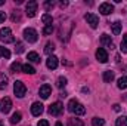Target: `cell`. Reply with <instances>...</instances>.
<instances>
[{"label":"cell","instance_id":"obj_19","mask_svg":"<svg viewBox=\"0 0 127 126\" xmlns=\"http://www.w3.org/2000/svg\"><path fill=\"white\" fill-rule=\"evenodd\" d=\"M22 71L27 73V74H34V73H35V68H34L32 65H30V64H24V65H22Z\"/></svg>","mask_w":127,"mask_h":126},{"label":"cell","instance_id":"obj_22","mask_svg":"<svg viewBox=\"0 0 127 126\" xmlns=\"http://www.w3.org/2000/svg\"><path fill=\"white\" fill-rule=\"evenodd\" d=\"M41 21H43V24H46V25H52V16L49 15V13H44L43 16H41Z\"/></svg>","mask_w":127,"mask_h":126},{"label":"cell","instance_id":"obj_35","mask_svg":"<svg viewBox=\"0 0 127 126\" xmlns=\"http://www.w3.org/2000/svg\"><path fill=\"white\" fill-rule=\"evenodd\" d=\"M4 19H6V13H4V12H0V24H1Z\"/></svg>","mask_w":127,"mask_h":126},{"label":"cell","instance_id":"obj_39","mask_svg":"<svg viewBox=\"0 0 127 126\" xmlns=\"http://www.w3.org/2000/svg\"><path fill=\"white\" fill-rule=\"evenodd\" d=\"M3 3H4V1H3V0H0V6H1V4H3Z\"/></svg>","mask_w":127,"mask_h":126},{"label":"cell","instance_id":"obj_33","mask_svg":"<svg viewBox=\"0 0 127 126\" xmlns=\"http://www.w3.org/2000/svg\"><path fill=\"white\" fill-rule=\"evenodd\" d=\"M53 6H55L53 1H50V0H49V1H44V7H46V9H52Z\"/></svg>","mask_w":127,"mask_h":126},{"label":"cell","instance_id":"obj_13","mask_svg":"<svg viewBox=\"0 0 127 126\" xmlns=\"http://www.w3.org/2000/svg\"><path fill=\"white\" fill-rule=\"evenodd\" d=\"M43 113V104L41 102H34L31 105V114L32 116H40Z\"/></svg>","mask_w":127,"mask_h":126},{"label":"cell","instance_id":"obj_3","mask_svg":"<svg viewBox=\"0 0 127 126\" xmlns=\"http://www.w3.org/2000/svg\"><path fill=\"white\" fill-rule=\"evenodd\" d=\"M24 39L28 42V43H35L37 39H38V34L34 28H25L24 30Z\"/></svg>","mask_w":127,"mask_h":126},{"label":"cell","instance_id":"obj_30","mask_svg":"<svg viewBox=\"0 0 127 126\" xmlns=\"http://www.w3.org/2000/svg\"><path fill=\"white\" fill-rule=\"evenodd\" d=\"M56 86H58V88H65V86H66V79L61 76V77L58 79V82H56Z\"/></svg>","mask_w":127,"mask_h":126},{"label":"cell","instance_id":"obj_14","mask_svg":"<svg viewBox=\"0 0 127 126\" xmlns=\"http://www.w3.org/2000/svg\"><path fill=\"white\" fill-rule=\"evenodd\" d=\"M100 43L103 45V46H106V48H114V43H112V40H111V36H108V34H102L100 36Z\"/></svg>","mask_w":127,"mask_h":126},{"label":"cell","instance_id":"obj_6","mask_svg":"<svg viewBox=\"0 0 127 126\" xmlns=\"http://www.w3.org/2000/svg\"><path fill=\"white\" fill-rule=\"evenodd\" d=\"M10 108H12V99L7 98V96H4V98L1 99V104H0V111H1L3 114H7V113L10 111Z\"/></svg>","mask_w":127,"mask_h":126},{"label":"cell","instance_id":"obj_16","mask_svg":"<svg viewBox=\"0 0 127 126\" xmlns=\"http://www.w3.org/2000/svg\"><path fill=\"white\" fill-rule=\"evenodd\" d=\"M111 30H112V33H114L115 36L120 34V33H121V22H120V21L112 22V24H111Z\"/></svg>","mask_w":127,"mask_h":126},{"label":"cell","instance_id":"obj_15","mask_svg":"<svg viewBox=\"0 0 127 126\" xmlns=\"http://www.w3.org/2000/svg\"><path fill=\"white\" fill-rule=\"evenodd\" d=\"M114 79H115V76H114V71L108 70V71H105V73H103V80H105L106 83H111Z\"/></svg>","mask_w":127,"mask_h":126},{"label":"cell","instance_id":"obj_11","mask_svg":"<svg viewBox=\"0 0 127 126\" xmlns=\"http://www.w3.org/2000/svg\"><path fill=\"white\" fill-rule=\"evenodd\" d=\"M38 94H40V96H41L43 99H47L49 95L52 94V88H50L49 85H41L40 89H38Z\"/></svg>","mask_w":127,"mask_h":126},{"label":"cell","instance_id":"obj_38","mask_svg":"<svg viewBox=\"0 0 127 126\" xmlns=\"http://www.w3.org/2000/svg\"><path fill=\"white\" fill-rule=\"evenodd\" d=\"M55 126H64V125H62V123H61V122H58V123H56V125H55Z\"/></svg>","mask_w":127,"mask_h":126},{"label":"cell","instance_id":"obj_5","mask_svg":"<svg viewBox=\"0 0 127 126\" xmlns=\"http://www.w3.org/2000/svg\"><path fill=\"white\" fill-rule=\"evenodd\" d=\"M37 1L35 0H31V1H28L27 3V6H25V12H27V16L28 18H34L35 16V13H37Z\"/></svg>","mask_w":127,"mask_h":126},{"label":"cell","instance_id":"obj_28","mask_svg":"<svg viewBox=\"0 0 127 126\" xmlns=\"http://www.w3.org/2000/svg\"><path fill=\"white\" fill-rule=\"evenodd\" d=\"M10 70H12L13 73H16V71H21V70H22V65L16 61V63H13L12 65H10Z\"/></svg>","mask_w":127,"mask_h":126},{"label":"cell","instance_id":"obj_36","mask_svg":"<svg viewBox=\"0 0 127 126\" xmlns=\"http://www.w3.org/2000/svg\"><path fill=\"white\" fill-rule=\"evenodd\" d=\"M114 110H115V111H120V110H121V107H120L118 104H115V105H114Z\"/></svg>","mask_w":127,"mask_h":126},{"label":"cell","instance_id":"obj_1","mask_svg":"<svg viewBox=\"0 0 127 126\" xmlns=\"http://www.w3.org/2000/svg\"><path fill=\"white\" fill-rule=\"evenodd\" d=\"M68 110H69L71 113H74L75 116H83V114L86 113L84 105H83V104H80L77 99H71V101L68 102Z\"/></svg>","mask_w":127,"mask_h":126},{"label":"cell","instance_id":"obj_37","mask_svg":"<svg viewBox=\"0 0 127 126\" xmlns=\"http://www.w3.org/2000/svg\"><path fill=\"white\" fill-rule=\"evenodd\" d=\"M61 6H62V7H65V6H68V1H61Z\"/></svg>","mask_w":127,"mask_h":126},{"label":"cell","instance_id":"obj_9","mask_svg":"<svg viewBox=\"0 0 127 126\" xmlns=\"http://www.w3.org/2000/svg\"><path fill=\"white\" fill-rule=\"evenodd\" d=\"M96 58H97V61L102 64H105L108 61V52L103 49V48H99L97 51H96Z\"/></svg>","mask_w":127,"mask_h":126},{"label":"cell","instance_id":"obj_26","mask_svg":"<svg viewBox=\"0 0 127 126\" xmlns=\"http://www.w3.org/2000/svg\"><path fill=\"white\" fill-rule=\"evenodd\" d=\"M53 51H55V46H53V43H47V45H46V48H44V54H47V55L50 57Z\"/></svg>","mask_w":127,"mask_h":126},{"label":"cell","instance_id":"obj_21","mask_svg":"<svg viewBox=\"0 0 127 126\" xmlns=\"http://www.w3.org/2000/svg\"><path fill=\"white\" fill-rule=\"evenodd\" d=\"M120 51L123 54H127V34L123 36V40H121V45H120Z\"/></svg>","mask_w":127,"mask_h":126},{"label":"cell","instance_id":"obj_27","mask_svg":"<svg viewBox=\"0 0 127 126\" xmlns=\"http://www.w3.org/2000/svg\"><path fill=\"white\" fill-rule=\"evenodd\" d=\"M0 57H3V58L7 60V58H10V52H9L6 48H1V46H0Z\"/></svg>","mask_w":127,"mask_h":126},{"label":"cell","instance_id":"obj_2","mask_svg":"<svg viewBox=\"0 0 127 126\" xmlns=\"http://www.w3.org/2000/svg\"><path fill=\"white\" fill-rule=\"evenodd\" d=\"M0 40H1L3 43H13V42H15V37H13V34H12V30L7 28V27L1 28V30H0Z\"/></svg>","mask_w":127,"mask_h":126},{"label":"cell","instance_id":"obj_18","mask_svg":"<svg viewBox=\"0 0 127 126\" xmlns=\"http://www.w3.org/2000/svg\"><path fill=\"white\" fill-rule=\"evenodd\" d=\"M117 86H118L120 89H127V76H124V77H120V79H118Z\"/></svg>","mask_w":127,"mask_h":126},{"label":"cell","instance_id":"obj_34","mask_svg":"<svg viewBox=\"0 0 127 126\" xmlns=\"http://www.w3.org/2000/svg\"><path fill=\"white\" fill-rule=\"evenodd\" d=\"M37 126H49V122H47V120H40Z\"/></svg>","mask_w":127,"mask_h":126},{"label":"cell","instance_id":"obj_7","mask_svg":"<svg viewBox=\"0 0 127 126\" xmlns=\"http://www.w3.org/2000/svg\"><path fill=\"white\" fill-rule=\"evenodd\" d=\"M84 19L87 21V24H89L92 28H97V25H99V18L96 16L95 13H86V15H84Z\"/></svg>","mask_w":127,"mask_h":126},{"label":"cell","instance_id":"obj_17","mask_svg":"<svg viewBox=\"0 0 127 126\" xmlns=\"http://www.w3.org/2000/svg\"><path fill=\"white\" fill-rule=\"evenodd\" d=\"M21 117H22V114H21L19 111L13 113V114H12V117H10V123H12V125H16V123H19V122H21Z\"/></svg>","mask_w":127,"mask_h":126},{"label":"cell","instance_id":"obj_29","mask_svg":"<svg viewBox=\"0 0 127 126\" xmlns=\"http://www.w3.org/2000/svg\"><path fill=\"white\" fill-rule=\"evenodd\" d=\"M6 85H7V77H6L3 73H0V89L4 88Z\"/></svg>","mask_w":127,"mask_h":126},{"label":"cell","instance_id":"obj_8","mask_svg":"<svg viewBox=\"0 0 127 126\" xmlns=\"http://www.w3.org/2000/svg\"><path fill=\"white\" fill-rule=\"evenodd\" d=\"M62 111H64V105L59 102V101L55 102V104H52L50 108H49V114H52V116H59Z\"/></svg>","mask_w":127,"mask_h":126},{"label":"cell","instance_id":"obj_10","mask_svg":"<svg viewBox=\"0 0 127 126\" xmlns=\"http://www.w3.org/2000/svg\"><path fill=\"white\" fill-rule=\"evenodd\" d=\"M99 12H100L102 15H109V13L114 12V6H112L111 3H102V4L99 6Z\"/></svg>","mask_w":127,"mask_h":126},{"label":"cell","instance_id":"obj_31","mask_svg":"<svg viewBox=\"0 0 127 126\" xmlns=\"http://www.w3.org/2000/svg\"><path fill=\"white\" fill-rule=\"evenodd\" d=\"M53 33V25H46L44 28H43V34L44 36H49V34H52Z\"/></svg>","mask_w":127,"mask_h":126},{"label":"cell","instance_id":"obj_40","mask_svg":"<svg viewBox=\"0 0 127 126\" xmlns=\"http://www.w3.org/2000/svg\"><path fill=\"white\" fill-rule=\"evenodd\" d=\"M0 126H3V122H1V120H0Z\"/></svg>","mask_w":127,"mask_h":126},{"label":"cell","instance_id":"obj_24","mask_svg":"<svg viewBox=\"0 0 127 126\" xmlns=\"http://www.w3.org/2000/svg\"><path fill=\"white\" fill-rule=\"evenodd\" d=\"M92 125L93 126H103L105 125V120L100 119V117H93L92 119Z\"/></svg>","mask_w":127,"mask_h":126},{"label":"cell","instance_id":"obj_32","mask_svg":"<svg viewBox=\"0 0 127 126\" xmlns=\"http://www.w3.org/2000/svg\"><path fill=\"white\" fill-rule=\"evenodd\" d=\"M15 51H16L18 54H22V52H24V45H22L21 42H16V48H15Z\"/></svg>","mask_w":127,"mask_h":126},{"label":"cell","instance_id":"obj_23","mask_svg":"<svg viewBox=\"0 0 127 126\" xmlns=\"http://www.w3.org/2000/svg\"><path fill=\"white\" fill-rule=\"evenodd\" d=\"M68 126H84L80 119H69L68 120Z\"/></svg>","mask_w":127,"mask_h":126},{"label":"cell","instance_id":"obj_12","mask_svg":"<svg viewBox=\"0 0 127 126\" xmlns=\"http://www.w3.org/2000/svg\"><path fill=\"white\" fill-rule=\"evenodd\" d=\"M58 64H59V60H58L55 55H50V57L47 58V61H46L47 68H50V70H55V68L58 67Z\"/></svg>","mask_w":127,"mask_h":126},{"label":"cell","instance_id":"obj_20","mask_svg":"<svg viewBox=\"0 0 127 126\" xmlns=\"http://www.w3.org/2000/svg\"><path fill=\"white\" fill-rule=\"evenodd\" d=\"M28 61H31V63H40L38 54H37V52H30V54H28Z\"/></svg>","mask_w":127,"mask_h":126},{"label":"cell","instance_id":"obj_25","mask_svg":"<svg viewBox=\"0 0 127 126\" xmlns=\"http://www.w3.org/2000/svg\"><path fill=\"white\" fill-rule=\"evenodd\" d=\"M115 126H127V117H126V116L118 117V119H117V122H115Z\"/></svg>","mask_w":127,"mask_h":126},{"label":"cell","instance_id":"obj_4","mask_svg":"<svg viewBox=\"0 0 127 126\" xmlns=\"http://www.w3.org/2000/svg\"><path fill=\"white\" fill-rule=\"evenodd\" d=\"M13 92H15V95H16L18 98H22V96L25 95V92H27V88H25V85H24L21 80H16V82L13 83Z\"/></svg>","mask_w":127,"mask_h":126}]
</instances>
